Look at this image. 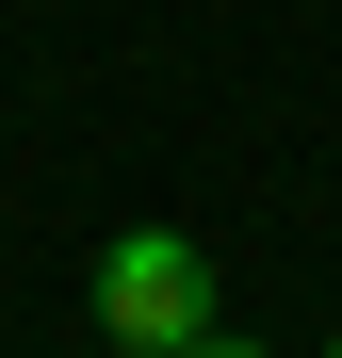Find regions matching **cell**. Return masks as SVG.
<instances>
[{"instance_id":"obj_1","label":"cell","mask_w":342,"mask_h":358,"mask_svg":"<svg viewBox=\"0 0 342 358\" xmlns=\"http://www.w3.org/2000/svg\"><path fill=\"white\" fill-rule=\"evenodd\" d=\"M98 326L131 342V358H212V342H228L212 245H180V228H131V245L98 261Z\"/></svg>"}]
</instances>
